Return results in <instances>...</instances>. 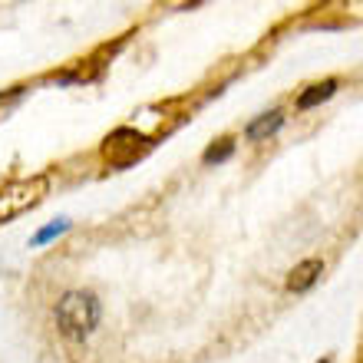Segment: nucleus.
<instances>
[{
	"label": "nucleus",
	"mask_w": 363,
	"mask_h": 363,
	"mask_svg": "<svg viewBox=\"0 0 363 363\" xmlns=\"http://www.w3.org/2000/svg\"><path fill=\"white\" fill-rule=\"evenodd\" d=\"M53 320L67 340H86L103 320V301L93 291H67L53 307Z\"/></svg>",
	"instance_id": "obj_1"
},
{
	"label": "nucleus",
	"mask_w": 363,
	"mask_h": 363,
	"mask_svg": "<svg viewBox=\"0 0 363 363\" xmlns=\"http://www.w3.org/2000/svg\"><path fill=\"white\" fill-rule=\"evenodd\" d=\"M47 191H50L47 175H30V179H13L7 185H0V225L27 215L30 208H37L40 201L47 199Z\"/></svg>",
	"instance_id": "obj_2"
},
{
	"label": "nucleus",
	"mask_w": 363,
	"mask_h": 363,
	"mask_svg": "<svg viewBox=\"0 0 363 363\" xmlns=\"http://www.w3.org/2000/svg\"><path fill=\"white\" fill-rule=\"evenodd\" d=\"M149 149H152V143H149L143 133L129 129V125L116 129V133H109L103 139V159L113 165V169H129V165L139 162Z\"/></svg>",
	"instance_id": "obj_3"
},
{
	"label": "nucleus",
	"mask_w": 363,
	"mask_h": 363,
	"mask_svg": "<svg viewBox=\"0 0 363 363\" xmlns=\"http://www.w3.org/2000/svg\"><path fill=\"white\" fill-rule=\"evenodd\" d=\"M281 129H284V109H268V113L255 116V119L245 125V139H248V143H268Z\"/></svg>",
	"instance_id": "obj_4"
},
{
	"label": "nucleus",
	"mask_w": 363,
	"mask_h": 363,
	"mask_svg": "<svg viewBox=\"0 0 363 363\" xmlns=\"http://www.w3.org/2000/svg\"><path fill=\"white\" fill-rule=\"evenodd\" d=\"M320 274H324V261L304 258L301 264L291 268V274H287V291H291V294H307V291L320 281Z\"/></svg>",
	"instance_id": "obj_5"
},
{
	"label": "nucleus",
	"mask_w": 363,
	"mask_h": 363,
	"mask_svg": "<svg viewBox=\"0 0 363 363\" xmlns=\"http://www.w3.org/2000/svg\"><path fill=\"white\" fill-rule=\"evenodd\" d=\"M337 79H324V83H314V86H307L304 93L297 96V113H307V109H314V106H320V103H327L330 96L337 93Z\"/></svg>",
	"instance_id": "obj_6"
},
{
	"label": "nucleus",
	"mask_w": 363,
	"mask_h": 363,
	"mask_svg": "<svg viewBox=\"0 0 363 363\" xmlns=\"http://www.w3.org/2000/svg\"><path fill=\"white\" fill-rule=\"evenodd\" d=\"M73 228V221L69 218H57V221H50V225H43V228L30 238V248H43V245H50V241H57V238H63L67 231Z\"/></svg>",
	"instance_id": "obj_7"
},
{
	"label": "nucleus",
	"mask_w": 363,
	"mask_h": 363,
	"mask_svg": "<svg viewBox=\"0 0 363 363\" xmlns=\"http://www.w3.org/2000/svg\"><path fill=\"white\" fill-rule=\"evenodd\" d=\"M235 149H238V143H235L231 135H225V139L211 143L208 149L201 152V162H205V165H221V162H228L231 155H235Z\"/></svg>",
	"instance_id": "obj_8"
},
{
	"label": "nucleus",
	"mask_w": 363,
	"mask_h": 363,
	"mask_svg": "<svg viewBox=\"0 0 363 363\" xmlns=\"http://www.w3.org/2000/svg\"><path fill=\"white\" fill-rule=\"evenodd\" d=\"M23 96H27V89L23 86H13V89H7V93H0V119H7V116L20 106Z\"/></svg>",
	"instance_id": "obj_9"
},
{
	"label": "nucleus",
	"mask_w": 363,
	"mask_h": 363,
	"mask_svg": "<svg viewBox=\"0 0 363 363\" xmlns=\"http://www.w3.org/2000/svg\"><path fill=\"white\" fill-rule=\"evenodd\" d=\"M317 363H334V360H330V357H324V360H317Z\"/></svg>",
	"instance_id": "obj_10"
}]
</instances>
